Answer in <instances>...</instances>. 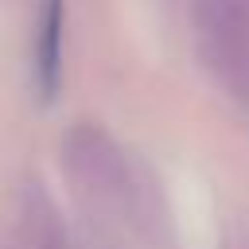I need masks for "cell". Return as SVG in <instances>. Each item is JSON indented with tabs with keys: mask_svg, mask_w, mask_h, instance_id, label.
Returning a JSON list of instances; mask_svg holds the SVG:
<instances>
[{
	"mask_svg": "<svg viewBox=\"0 0 249 249\" xmlns=\"http://www.w3.org/2000/svg\"><path fill=\"white\" fill-rule=\"evenodd\" d=\"M66 171L82 202L105 218L140 222L144 187L128 167L124 152L101 128H74L66 140Z\"/></svg>",
	"mask_w": 249,
	"mask_h": 249,
	"instance_id": "cell-1",
	"label": "cell"
},
{
	"mask_svg": "<svg viewBox=\"0 0 249 249\" xmlns=\"http://www.w3.org/2000/svg\"><path fill=\"white\" fill-rule=\"evenodd\" d=\"M62 27H66L62 0H39V19L31 35V82L39 101H54L62 86Z\"/></svg>",
	"mask_w": 249,
	"mask_h": 249,
	"instance_id": "cell-2",
	"label": "cell"
}]
</instances>
